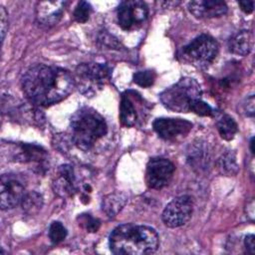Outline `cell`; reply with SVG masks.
<instances>
[{
  "label": "cell",
  "instance_id": "obj_1",
  "mask_svg": "<svg viewBox=\"0 0 255 255\" xmlns=\"http://www.w3.org/2000/svg\"><path fill=\"white\" fill-rule=\"evenodd\" d=\"M75 87V80L65 69L37 64L30 67L22 79L26 97L35 105L48 107L67 98Z\"/></svg>",
  "mask_w": 255,
  "mask_h": 255
},
{
  "label": "cell",
  "instance_id": "obj_2",
  "mask_svg": "<svg viewBox=\"0 0 255 255\" xmlns=\"http://www.w3.org/2000/svg\"><path fill=\"white\" fill-rule=\"evenodd\" d=\"M156 231L146 225L126 223L116 227L109 239L110 249L117 255H145L157 250Z\"/></svg>",
  "mask_w": 255,
  "mask_h": 255
},
{
  "label": "cell",
  "instance_id": "obj_3",
  "mask_svg": "<svg viewBox=\"0 0 255 255\" xmlns=\"http://www.w3.org/2000/svg\"><path fill=\"white\" fill-rule=\"evenodd\" d=\"M71 136L81 149L91 148L108 130L105 119L92 108H82L71 118Z\"/></svg>",
  "mask_w": 255,
  "mask_h": 255
},
{
  "label": "cell",
  "instance_id": "obj_4",
  "mask_svg": "<svg viewBox=\"0 0 255 255\" xmlns=\"http://www.w3.org/2000/svg\"><path fill=\"white\" fill-rule=\"evenodd\" d=\"M202 90L200 85L192 78H181L174 85L166 88L159 99L162 105L170 111L177 113L189 112L190 104L201 99Z\"/></svg>",
  "mask_w": 255,
  "mask_h": 255
},
{
  "label": "cell",
  "instance_id": "obj_5",
  "mask_svg": "<svg viewBox=\"0 0 255 255\" xmlns=\"http://www.w3.org/2000/svg\"><path fill=\"white\" fill-rule=\"evenodd\" d=\"M218 53V43L207 35L201 34L184 46L179 54L183 61L197 68H205L213 62Z\"/></svg>",
  "mask_w": 255,
  "mask_h": 255
},
{
  "label": "cell",
  "instance_id": "obj_6",
  "mask_svg": "<svg viewBox=\"0 0 255 255\" xmlns=\"http://www.w3.org/2000/svg\"><path fill=\"white\" fill-rule=\"evenodd\" d=\"M109 73L108 67L99 63L81 64L76 69L75 86L86 97L93 96L103 88Z\"/></svg>",
  "mask_w": 255,
  "mask_h": 255
},
{
  "label": "cell",
  "instance_id": "obj_7",
  "mask_svg": "<svg viewBox=\"0 0 255 255\" xmlns=\"http://www.w3.org/2000/svg\"><path fill=\"white\" fill-rule=\"evenodd\" d=\"M193 211L192 198L189 195H181L173 198L162 211V221L170 228L184 225L191 217Z\"/></svg>",
  "mask_w": 255,
  "mask_h": 255
},
{
  "label": "cell",
  "instance_id": "obj_8",
  "mask_svg": "<svg viewBox=\"0 0 255 255\" xmlns=\"http://www.w3.org/2000/svg\"><path fill=\"white\" fill-rule=\"evenodd\" d=\"M175 167L167 158L153 157L146 164L145 182L149 188L161 189L172 179Z\"/></svg>",
  "mask_w": 255,
  "mask_h": 255
},
{
  "label": "cell",
  "instance_id": "obj_9",
  "mask_svg": "<svg viewBox=\"0 0 255 255\" xmlns=\"http://www.w3.org/2000/svg\"><path fill=\"white\" fill-rule=\"evenodd\" d=\"M148 15V9L144 2L139 0L123 1L117 11L119 25L124 30H131L140 26Z\"/></svg>",
  "mask_w": 255,
  "mask_h": 255
},
{
  "label": "cell",
  "instance_id": "obj_10",
  "mask_svg": "<svg viewBox=\"0 0 255 255\" xmlns=\"http://www.w3.org/2000/svg\"><path fill=\"white\" fill-rule=\"evenodd\" d=\"M25 186L14 174H3L0 183V205L2 210L14 208L25 196Z\"/></svg>",
  "mask_w": 255,
  "mask_h": 255
},
{
  "label": "cell",
  "instance_id": "obj_11",
  "mask_svg": "<svg viewBox=\"0 0 255 255\" xmlns=\"http://www.w3.org/2000/svg\"><path fill=\"white\" fill-rule=\"evenodd\" d=\"M152 128L159 137L165 140H174L186 136L192 128V124L183 119L160 118L153 122Z\"/></svg>",
  "mask_w": 255,
  "mask_h": 255
},
{
  "label": "cell",
  "instance_id": "obj_12",
  "mask_svg": "<svg viewBox=\"0 0 255 255\" xmlns=\"http://www.w3.org/2000/svg\"><path fill=\"white\" fill-rule=\"evenodd\" d=\"M188 10L194 17L199 19H206L220 17L226 14L228 8L224 1L197 0L188 3Z\"/></svg>",
  "mask_w": 255,
  "mask_h": 255
},
{
  "label": "cell",
  "instance_id": "obj_13",
  "mask_svg": "<svg viewBox=\"0 0 255 255\" xmlns=\"http://www.w3.org/2000/svg\"><path fill=\"white\" fill-rule=\"evenodd\" d=\"M67 2L46 1L38 2L36 6V17L38 22L44 26H53L62 18Z\"/></svg>",
  "mask_w": 255,
  "mask_h": 255
},
{
  "label": "cell",
  "instance_id": "obj_14",
  "mask_svg": "<svg viewBox=\"0 0 255 255\" xmlns=\"http://www.w3.org/2000/svg\"><path fill=\"white\" fill-rule=\"evenodd\" d=\"M55 192L61 197L72 196L76 191V177L74 169L69 164H63L58 169V177L53 183Z\"/></svg>",
  "mask_w": 255,
  "mask_h": 255
},
{
  "label": "cell",
  "instance_id": "obj_15",
  "mask_svg": "<svg viewBox=\"0 0 255 255\" xmlns=\"http://www.w3.org/2000/svg\"><path fill=\"white\" fill-rule=\"evenodd\" d=\"M229 51L235 55L247 56L253 48V34L248 30H242L229 41Z\"/></svg>",
  "mask_w": 255,
  "mask_h": 255
},
{
  "label": "cell",
  "instance_id": "obj_16",
  "mask_svg": "<svg viewBox=\"0 0 255 255\" xmlns=\"http://www.w3.org/2000/svg\"><path fill=\"white\" fill-rule=\"evenodd\" d=\"M128 202V196L121 191L107 194L102 200V209L109 217H115Z\"/></svg>",
  "mask_w": 255,
  "mask_h": 255
},
{
  "label": "cell",
  "instance_id": "obj_17",
  "mask_svg": "<svg viewBox=\"0 0 255 255\" xmlns=\"http://www.w3.org/2000/svg\"><path fill=\"white\" fill-rule=\"evenodd\" d=\"M137 113L129 94L126 92L122 96L120 105V120L125 127H132L135 125Z\"/></svg>",
  "mask_w": 255,
  "mask_h": 255
},
{
  "label": "cell",
  "instance_id": "obj_18",
  "mask_svg": "<svg viewBox=\"0 0 255 255\" xmlns=\"http://www.w3.org/2000/svg\"><path fill=\"white\" fill-rule=\"evenodd\" d=\"M217 129L223 139L231 140L238 131V126L232 117L223 115L217 122Z\"/></svg>",
  "mask_w": 255,
  "mask_h": 255
},
{
  "label": "cell",
  "instance_id": "obj_19",
  "mask_svg": "<svg viewBox=\"0 0 255 255\" xmlns=\"http://www.w3.org/2000/svg\"><path fill=\"white\" fill-rule=\"evenodd\" d=\"M21 204L23 211L27 215H35L43 206V197L37 191H30L25 194Z\"/></svg>",
  "mask_w": 255,
  "mask_h": 255
},
{
  "label": "cell",
  "instance_id": "obj_20",
  "mask_svg": "<svg viewBox=\"0 0 255 255\" xmlns=\"http://www.w3.org/2000/svg\"><path fill=\"white\" fill-rule=\"evenodd\" d=\"M217 166L220 172L227 176L235 175L238 172V164L235 154L232 151H228L222 154L217 161Z\"/></svg>",
  "mask_w": 255,
  "mask_h": 255
},
{
  "label": "cell",
  "instance_id": "obj_21",
  "mask_svg": "<svg viewBox=\"0 0 255 255\" xmlns=\"http://www.w3.org/2000/svg\"><path fill=\"white\" fill-rule=\"evenodd\" d=\"M45 150L35 144H23L21 146V152H20V156L22 159L24 160H35V161H39L41 159H43V157L45 156Z\"/></svg>",
  "mask_w": 255,
  "mask_h": 255
},
{
  "label": "cell",
  "instance_id": "obj_22",
  "mask_svg": "<svg viewBox=\"0 0 255 255\" xmlns=\"http://www.w3.org/2000/svg\"><path fill=\"white\" fill-rule=\"evenodd\" d=\"M155 73L151 70H144V71H138L133 74L132 80L133 82L142 87V88H148L153 85L155 81Z\"/></svg>",
  "mask_w": 255,
  "mask_h": 255
},
{
  "label": "cell",
  "instance_id": "obj_23",
  "mask_svg": "<svg viewBox=\"0 0 255 255\" xmlns=\"http://www.w3.org/2000/svg\"><path fill=\"white\" fill-rule=\"evenodd\" d=\"M66 236H67V229L61 222L54 221L50 225L49 237H50V240L54 244H58V243L62 242L63 240H65Z\"/></svg>",
  "mask_w": 255,
  "mask_h": 255
},
{
  "label": "cell",
  "instance_id": "obj_24",
  "mask_svg": "<svg viewBox=\"0 0 255 255\" xmlns=\"http://www.w3.org/2000/svg\"><path fill=\"white\" fill-rule=\"evenodd\" d=\"M189 112H192L201 117H211L213 115L212 108L201 99L195 100L190 104Z\"/></svg>",
  "mask_w": 255,
  "mask_h": 255
},
{
  "label": "cell",
  "instance_id": "obj_25",
  "mask_svg": "<svg viewBox=\"0 0 255 255\" xmlns=\"http://www.w3.org/2000/svg\"><path fill=\"white\" fill-rule=\"evenodd\" d=\"M91 13V5L86 1H81L76 6L74 11V18L78 23H85L89 20Z\"/></svg>",
  "mask_w": 255,
  "mask_h": 255
},
{
  "label": "cell",
  "instance_id": "obj_26",
  "mask_svg": "<svg viewBox=\"0 0 255 255\" xmlns=\"http://www.w3.org/2000/svg\"><path fill=\"white\" fill-rule=\"evenodd\" d=\"M79 220H80L79 224L85 227L90 232H97L101 225V222L98 219L92 217L90 214L81 215L79 217Z\"/></svg>",
  "mask_w": 255,
  "mask_h": 255
},
{
  "label": "cell",
  "instance_id": "obj_27",
  "mask_svg": "<svg viewBox=\"0 0 255 255\" xmlns=\"http://www.w3.org/2000/svg\"><path fill=\"white\" fill-rule=\"evenodd\" d=\"M8 28V14L3 6H0V33H1V41H4L6 31Z\"/></svg>",
  "mask_w": 255,
  "mask_h": 255
},
{
  "label": "cell",
  "instance_id": "obj_28",
  "mask_svg": "<svg viewBox=\"0 0 255 255\" xmlns=\"http://www.w3.org/2000/svg\"><path fill=\"white\" fill-rule=\"evenodd\" d=\"M254 235L249 234L244 239V247L248 254H254L255 253V242H254Z\"/></svg>",
  "mask_w": 255,
  "mask_h": 255
},
{
  "label": "cell",
  "instance_id": "obj_29",
  "mask_svg": "<svg viewBox=\"0 0 255 255\" xmlns=\"http://www.w3.org/2000/svg\"><path fill=\"white\" fill-rule=\"evenodd\" d=\"M244 110L248 116L253 117L254 115V96L253 95L247 98L246 104H244Z\"/></svg>",
  "mask_w": 255,
  "mask_h": 255
},
{
  "label": "cell",
  "instance_id": "obj_30",
  "mask_svg": "<svg viewBox=\"0 0 255 255\" xmlns=\"http://www.w3.org/2000/svg\"><path fill=\"white\" fill-rule=\"evenodd\" d=\"M238 4L241 10L246 14H250L254 10V1H239Z\"/></svg>",
  "mask_w": 255,
  "mask_h": 255
},
{
  "label": "cell",
  "instance_id": "obj_31",
  "mask_svg": "<svg viewBox=\"0 0 255 255\" xmlns=\"http://www.w3.org/2000/svg\"><path fill=\"white\" fill-rule=\"evenodd\" d=\"M250 149H251V152L254 154V137H252L251 138V140H250Z\"/></svg>",
  "mask_w": 255,
  "mask_h": 255
}]
</instances>
